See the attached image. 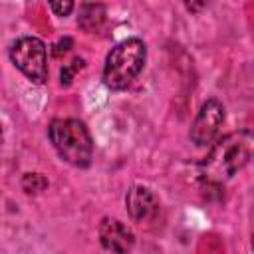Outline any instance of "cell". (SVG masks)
I'll list each match as a JSON object with an SVG mask.
<instances>
[{"mask_svg":"<svg viewBox=\"0 0 254 254\" xmlns=\"http://www.w3.org/2000/svg\"><path fill=\"white\" fill-rule=\"evenodd\" d=\"M224 123V105L210 97L202 103L200 111L196 113L192 127H190V141L196 147H206L212 143V139L218 135L220 127Z\"/></svg>","mask_w":254,"mask_h":254,"instance_id":"5","label":"cell"},{"mask_svg":"<svg viewBox=\"0 0 254 254\" xmlns=\"http://www.w3.org/2000/svg\"><path fill=\"white\" fill-rule=\"evenodd\" d=\"M50 2V6H52V10H54V14H58V16H69L71 14V10H73V0H48Z\"/></svg>","mask_w":254,"mask_h":254,"instance_id":"10","label":"cell"},{"mask_svg":"<svg viewBox=\"0 0 254 254\" xmlns=\"http://www.w3.org/2000/svg\"><path fill=\"white\" fill-rule=\"evenodd\" d=\"M252 133L248 129L224 135L210 149L206 159L202 161L204 177L210 181H224L234 177L252 157Z\"/></svg>","mask_w":254,"mask_h":254,"instance_id":"1","label":"cell"},{"mask_svg":"<svg viewBox=\"0 0 254 254\" xmlns=\"http://www.w3.org/2000/svg\"><path fill=\"white\" fill-rule=\"evenodd\" d=\"M185 6L189 12H200L204 6H206V0H185Z\"/></svg>","mask_w":254,"mask_h":254,"instance_id":"11","label":"cell"},{"mask_svg":"<svg viewBox=\"0 0 254 254\" xmlns=\"http://www.w3.org/2000/svg\"><path fill=\"white\" fill-rule=\"evenodd\" d=\"M50 141L58 155L79 169L91 165L93 159V139L89 129L79 119H54L50 123Z\"/></svg>","mask_w":254,"mask_h":254,"instance_id":"2","label":"cell"},{"mask_svg":"<svg viewBox=\"0 0 254 254\" xmlns=\"http://www.w3.org/2000/svg\"><path fill=\"white\" fill-rule=\"evenodd\" d=\"M145 60H147V48L143 40L129 38L119 42L105 58L103 83L113 91L125 89L141 73Z\"/></svg>","mask_w":254,"mask_h":254,"instance_id":"3","label":"cell"},{"mask_svg":"<svg viewBox=\"0 0 254 254\" xmlns=\"http://www.w3.org/2000/svg\"><path fill=\"white\" fill-rule=\"evenodd\" d=\"M71 48V38H64L54 46V56H60L62 52H67Z\"/></svg>","mask_w":254,"mask_h":254,"instance_id":"12","label":"cell"},{"mask_svg":"<svg viewBox=\"0 0 254 254\" xmlns=\"http://www.w3.org/2000/svg\"><path fill=\"white\" fill-rule=\"evenodd\" d=\"M46 187H48V179H46L44 175H40V173H28V175H24V179H22V189H24L28 194H38V192H42Z\"/></svg>","mask_w":254,"mask_h":254,"instance_id":"8","label":"cell"},{"mask_svg":"<svg viewBox=\"0 0 254 254\" xmlns=\"http://www.w3.org/2000/svg\"><path fill=\"white\" fill-rule=\"evenodd\" d=\"M81 67H83V60H81V58H75L71 64L64 65V67H62V73H60V77H62V85H69L71 79H73V75H75V71L81 69Z\"/></svg>","mask_w":254,"mask_h":254,"instance_id":"9","label":"cell"},{"mask_svg":"<svg viewBox=\"0 0 254 254\" xmlns=\"http://www.w3.org/2000/svg\"><path fill=\"white\" fill-rule=\"evenodd\" d=\"M0 143H2V125H0Z\"/></svg>","mask_w":254,"mask_h":254,"instance_id":"13","label":"cell"},{"mask_svg":"<svg viewBox=\"0 0 254 254\" xmlns=\"http://www.w3.org/2000/svg\"><path fill=\"white\" fill-rule=\"evenodd\" d=\"M99 240L105 250L111 252H127L135 244V236L131 228H127L117 218H103L99 224Z\"/></svg>","mask_w":254,"mask_h":254,"instance_id":"7","label":"cell"},{"mask_svg":"<svg viewBox=\"0 0 254 254\" xmlns=\"http://www.w3.org/2000/svg\"><path fill=\"white\" fill-rule=\"evenodd\" d=\"M125 206H127L129 216L135 222H147V220H151L159 212L157 196L151 192V189L141 187V185H135V187H131L127 190Z\"/></svg>","mask_w":254,"mask_h":254,"instance_id":"6","label":"cell"},{"mask_svg":"<svg viewBox=\"0 0 254 254\" xmlns=\"http://www.w3.org/2000/svg\"><path fill=\"white\" fill-rule=\"evenodd\" d=\"M12 64L34 83H46L48 79V52L40 38L24 36L10 46Z\"/></svg>","mask_w":254,"mask_h":254,"instance_id":"4","label":"cell"}]
</instances>
